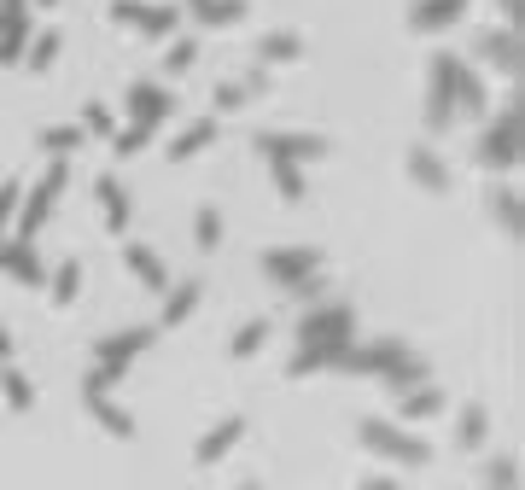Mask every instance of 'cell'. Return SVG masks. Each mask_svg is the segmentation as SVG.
I'll return each instance as SVG.
<instances>
[{
  "mask_svg": "<svg viewBox=\"0 0 525 490\" xmlns=\"http://www.w3.org/2000/svg\"><path fill=\"white\" fill-rule=\"evenodd\" d=\"M47 286H53V310H70V304H76V292H82V263L65 257V263L47 275Z\"/></svg>",
  "mask_w": 525,
  "mask_h": 490,
  "instance_id": "29",
  "label": "cell"
},
{
  "mask_svg": "<svg viewBox=\"0 0 525 490\" xmlns=\"http://www.w3.org/2000/svg\"><path fill=\"white\" fill-rule=\"evenodd\" d=\"M292 298H304V304H315V298H327V280L321 275H310V280H298V286H286Z\"/></svg>",
  "mask_w": 525,
  "mask_h": 490,
  "instance_id": "40",
  "label": "cell"
},
{
  "mask_svg": "<svg viewBox=\"0 0 525 490\" xmlns=\"http://www.w3.org/2000/svg\"><path fill=\"white\" fill-rule=\"evenodd\" d=\"M216 135H222V117H199V123H187V129L170 140V164H187V158H193V152H205Z\"/></svg>",
  "mask_w": 525,
  "mask_h": 490,
  "instance_id": "20",
  "label": "cell"
},
{
  "mask_svg": "<svg viewBox=\"0 0 525 490\" xmlns=\"http://www.w3.org/2000/svg\"><path fill=\"white\" fill-rule=\"evenodd\" d=\"M490 210H496V222H502L508 234H520V193H514L508 181H502V187L490 193Z\"/></svg>",
  "mask_w": 525,
  "mask_h": 490,
  "instance_id": "36",
  "label": "cell"
},
{
  "mask_svg": "<svg viewBox=\"0 0 525 490\" xmlns=\"http://www.w3.org/2000/svg\"><path fill=\"white\" fill-rule=\"evenodd\" d=\"M199 59V41L193 35H175L170 41V59H164V76H187V65Z\"/></svg>",
  "mask_w": 525,
  "mask_h": 490,
  "instance_id": "38",
  "label": "cell"
},
{
  "mask_svg": "<svg viewBox=\"0 0 525 490\" xmlns=\"http://www.w3.org/2000/svg\"><path fill=\"white\" fill-rule=\"evenodd\" d=\"M403 164H409V181H415V187H426V193H450V164H444L432 146H409Z\"/></svg>",
  "mask_w": 525,
  "mask_h": 490,
  "instance_id": "17",
  "label": "cell"
},
{
  "mask_svg": "<svg viewBox=\"0 0 525 490\" xmlns=\"http://www.w3.org/2000/svg\"><path fill=\"white\" fill-rule=\"evenodd\" d=\"M170 111H175V94L164 88V82H146V76L129 82V129H117V140H111V146H117V158H135L140 146L164 129V117H170Z\"/></svg>",
  "mask_w": 525,
  "mask_h": 490,
  "instance_id": "1",
  "label": "cell"
},
{
  "mask_svg": "<svg viewBox=\"0 0 525 490\" xmlns=\"http://www.w3.org/2000/svg\"><path fill=\"white\" fill-rule=\"evenodd\" d=\"M251 146H257V158H269V164L280 158V164H298V170L333 152V140L327 135H304V129H257Z\"/></svg>",
  "mask_w": 525,
  "mask_h": 490,
  "instance_id": "5",
  "label": "cell"
},
{
  "mask_svg": "<svg viewBox=\"0 0 525 490\" xmlns=\"http://www.w3.org/2000/svg\"><path fill=\"white\" fill-rule=\"evenodd\" d=\"M380 380L391 385V391H409V385H426V380H432V368H426V356H420V350H403V356L385 368Z\"/></svg>",
  "mask_w": 525,
  "mask_h": 490,
  "instance_id": "25",
  "label": "cell"
},
{
  "mask_svg": "<svg viewBox=\"0 0 525 490\" xmlns=\"http://www.w3.org/2000/svg\"><path fill=\"white\" fill-rule=\"evenodd\" d=\"M123 263H129V275L146 280L152 292H170V286H175L170 269H164V257H158V251H152L146 240H129V245H123Z\"/></svg>",
  "mask_w": 525,
  "mask_h": 490,
  "instance_id": "15",
  "label": "cell"
},
{
  "mask_svg": "<svg viewBox=\"0 0 525 490\" xmlns=\"http://www.w3.org/2000/svg\"><path fill=\"white\" fill-rule=\"evenodd\" d=\"M269 333H275V321H269V315H257V321H245L240 333H234V356H257V350L269 345Z\"/></svg>",
  "mask_w": 525,
  "mask_h": 490,
  "instance_id": "31",
  "label": "cell"
},
{
  "mask_svg": "<svg viewBox=\"0 0 525 490\" xmlns=\"http://www.w3.org/2000/svg\"><path fill=\"white\" fill-rule=\"evenodd\" d=\"M350 339H321V345H298V356L286 362V374L292 380H310V374H321V368H339L345 362Z\"/></svg>",
  "mask_w": 525,
  "mask_h": 490,
  "instance_id": "13",
  "label": "cell"
},
{
  "mask_svg": "<svg viewBox=\"0 0 525 490\" xmlns=\"http://www.w3.org/2000/svg\"><path fill=\"white\" fill-rule=\"evenodd\" d=\"M193 240L205 245V251H216V245H222V210H216V205H199V210H193Z\"/></svg>",
  "mask_w": 525,
  "mask_h": 490,
  "instance_id": "34",
  "label": "cell"
},
{
  "mask_svg": "<svg viewBox=\"0 0 525 490\" xmlns=\"http://www.w3.org/2000/svg\"><path fill=\"white\" fill-rule=\"evenodd\" d=\"M187 6H193L199 24H216V30H228V24H245V18H251V0H187Z\"/></svg>",
  "mask_w": 525,
  "mask_h": 490,
  "instance_id": "23",
  "label": "cell"
},
{
  "mask_svg": "<svg viewBox=\"0 0 525 490\" xmlns=\"http://www.w3.org/2000/svg\"><path fill=\"white\" fill-rule=\"evenodd\" d=\"M53 59H59V30H35V35H30V47H24V65L41 76V70L53 65Z\"/></svg>",
  "mask_w": 525,
  "mask_h": 490,
  "instance_id": "32",
  "label": "cell"
},
{
  "mask_svg": "<svg viewBox=\"0 0 525 490\" xmlns=\"http://www.w3.org/2000/svg\"><path fill=\"white\" fill-rule=\"evenodd\" d=\"M240 438H245V415H222V420H216V426L205 432V438H199L193 461H199V467H216V461H222V455L234 450Z\"/></svg>",
  "mask_w": 525,
  "mask_h": 490,
  "instance_id": "14",
  "label": "cell"
},
{
  "mask_svg": "<svg viewBox=\"0 0 525 490\" xmlns=\"http://www.w3.org/2000/svg\"><path fill=\"white\" fill-rule=\"evenodd\" d=\"M473 158H479L485 170H496V175H508L514 164H520V100H508L485 123V129H479V140H473Z\"/></svg>",
  "mask_w": 525,
  "mask_h": 490,
  "instance_id": "3",
  "label": "cell"
},
{
  "mask_svg": "<svg viewBox=\"0 0 525 490\" xmlns=\"http://www.w3.org/2000/svg\"><path fill=\"white\" fill-rule=\"evenodd\" d=\"M0 397L24 415V409H35V385H30V374L18 368V362H0Z\"/></svg>",
  "mask_w": 525,
  "mask_h": 490,
  "instance_id": "27",
  "label": "cell"
},
{
  "mask_svg": "<svg viewBox=\"0 0 525 490\" xmlns=\"http://www.w3.org/2000/svg\"><path fill=\"white\" fill-rule=\"evenodd\" d=\"M321 339H356V304H310L304 321H298V345H321Z\"/></svg>",
  "mask_w": 525,
  "mask_h": 490,
  "instance_id": "8",
  "label": "cell"
},
{
  "mask_svg": "<svg viewBox=\"0 0 525 490\" xmlns=\"http://www.w3.org/2000/svg\"><path fill=\"white\" fill-rule=\"evenodd\" d=\"M356 438H362V450L385 455V461H397V467H426V461H432V444H426L420 432H409V426H391V420H380V415H362V420H356Z\"/></svg>",
  "mask_w": 525,
  "mask_h": 490,
  "instance_id": "2",
  "label": "cell"
},
{
  "mask_svg": "<svg viewBox=\"0 0 525 490\" xmlns=\"http://www.w3.org/2000/svg\"><path fill=\"white\" fill-rule=\"evenodd\" d=\"M304 53V41L292 30H269V35H257V65H286V59H298Z\"/></svg>",
  "mask_w": 525,
  "mask_h": 490,
  "instance_id": "28",
  "label": "cell"
},
{
  "mask_svg": "<svg viewBox=\"0 0 525 490\" xmlns=\"http://www.w3.org/2000/svg\"><path fill=\"white\" fill-rule=\"evenodd\" d=\"M455 444H461V450H485L490 444V409L485 403H467V409L455 415Z\"/></svg>",
  "mask_w": 525,
  "mask_h": 490,
  "instance_id": "22",
  "label": "cell"
},
{
  "mask_svg": "<svg viewBox=\"0 0 525 490\" xmlns=\"http://www.w3.org/2000/svg\"><path fill=\"white\" fill-rule=\"evenodd\" d=\"M455 70H461V53H438L426 65V129L444 135L455 123Z\"/></svg>",
  "mask_w": 525,
  "mask_h": 490,
  "instance_id": "6",
  "label": "cell"
},
{
  "mask_svg": "<svg viewBox=\"0 0 525 490\" xmlns=\"http://www.w3.org/2000/svg\"><path fill=\"white\" fill-rule=\"evenodd\" d=\"M269 181H275V193L280 199H292V205H298V199H304V193H310V187H304V170H298V164H269Z\"/></svg>",
  "mask_w": 525,
  "mask_h": 490,
  "instance_id": "33",
  "label": "cell"
},
{
  "mask_svg": "<svg viewBox=\"0 0 525 490\" xmlns=\"http://www.w3.org/2000/svg\"><path fill=\"white\" fill-rule=\"evenodd\" d=\"M485 485L490 490H520V461H514V455H490L485 461Z\"/></svg>",
  "mask_w": 525,
  "mask_h": 490,
  "instance_id": "35",
  "label": "cell"
},
{
  "mask_svg": "<svg viewBox=\"0 0 525 490\" xmlns=\"http://www.w3.org/2000/svg\"><path fill=\"white\" fill-rule=\"evenodd\" d=\"M199 298H205V286L199 280H181L164 292V315H158V327H175V321H187V315L199 310Z\"/></svg>",
  "mask_w": 525,
  "mask_h": 490,
  "instance_id": "24",
  "label": "cell"
},
{
  "mask_svg": "<svg viewBox=\"0 0 525 490\" xmlns=\"http://www.w3.org/2000/svg\"><path fill=\"white\" fill-rule=\"evenodd\" d=\"M473 53L490 59L502 76H514V70H520V35H514V24H490V30L473 35Z\"/></svg>",
  "mask_w": 525,
  "mask_h": 490,
  "instance_id": "11",
  "label": "cell"
},
{
  "mask_svg": "<svg viewBox=\"0 0 525 490\" xmlns=\"http://www.w3.org/2000/svg\"><path fill=\"white\" fill-rule=\"evenodd\" d=\"M65 181H70V158H53V164H47V175H41L30 193H24L18 222H12V228H18L12 240H30L35 245V234L47 228V216H53V205H59V193H65Z\"/></svg>",
  "mask_w": 525,
  "mask_h": 490,
  "instance_id": "4",
  "label": "cell"
},
{
  "mask_svg": "<svg viewBox=\"0 0 525 490\" xmlns=\"http://www.w3.org/2000/svg\"><path fill=\"white\" fill-rule=\"evenodd\" d=\"M485 105H490L485 76L473 70V59H461V70H455V117H461V111H467V117H485Z\"/></svg>",
  "mask_w": 525,
  "mask_h": 490,
  "instance_id": "19",
  "label": "cell"
},
{
  "mask_svg": "<svg viewBox=\"0 0 525 490\" xmlns=\"http://www.w3.org/2000/svg\"><path fill=\"white\" fill-rule=\"evenodd\" d=\"M94 205H100L111 234H129V216H135V210H129V193H123L117 175H100V181H94Z\"/></svg>",
  "mask_w": 525,
  "mask_h": 490,
  "instance_id": "16",
  "label": "cell"
},
{
  "mask_svg": "<svg viewBox=\"0 0 525 490\" xmlns=\"http://www.w3.org/2000/svg\"><path fill=\"white\" fill-rule=\"evenodd\" d=\"M240 490H263V485H240Z\"/></svg>",
  "mask_w": 525,
  "mask_h": 490,
  "instance_id": "44",
  "label": "cell"
},
{
  "mask_svg": "<svg viewBox=\"0 0 525 490\" xmlns=\"http://www.w3.org/2000/svg\"><path fill=\"white\" fill-rule=\"evenodd\" d=\"M111 18L117 24H129L135 35H146V41H164V35H175V6H158V0H117L111 6Z\"/></svg>",
  "mask_w": 525,
  "mask_h": 490,
  "instance_id": "9",
  "label": "cell"
},
{
  "mask_svg": "<svg viewBox=\"0 0 525 490\" xmlns=\"http://www.w3.org/2000/svg\"><path fill=\"white\" fill-rule=\"evenodd\" d=\"M438 409H444V391H438L432 380H426V385H409V391H397V415L409 420V426H415V420H432Z\"/></svg>",
  "mask_w": 525,
  "mask_h": 490,
  "instance_id": "21",
  "label": "cell"
},
{
  "mask_svg": "<svg viewBox=\"0 0 525 490\" xmlns=\"http://www.w3.org/2000/svg\"><path fill=\"white\" fill-rule=\"evenodd\" d=\"M82 409H88V415L100 420V426L111 432V438H135V415H129V409H117L111 397H82Z\"/></svg>",
  "mask_w": 525,
  "mask_h": 490,
  "instance_id": "26",
  "label": "cell"
},
{
  "mask_svg": "<svg viewBox=\"0 0 525 490\" xmlns=\"http://www.w3.org/2000/svg\"><path fill=\"white\" fill-rule=\"evenodd\" d=\"M76 129H82V140H117V111H111L105 100H88Z\"/></svg>",
  "mask_w": 525,
  "mask_h": 490,
  "instance_id": "30",
  "label": "cell"
},
{
  "mask_svg": "<svg viewBox=\"0 0 525 490\" xmlns=\"http://www.w3.org/2000/svg\"><path fill=\"white\" fill-rule=\"evenodd\" d=\"M0 275H12L18 286H47V263L30 240H0Z\"/></svg>",
  "mask_w": 525,
  "mask_h": 490,
  "instance_id": "12",
  "label": "cell"
},
{
  "mask_svg": "<svg viewBox=\"0 0 525 490\" xmlns=\"http://www.w3.org/2000/svg\"><path fill=\"white\" fill-rule=\"evenodd\" d=\"M263 275L280 280V286H298V280L321 275V251L315 245H269L263 251Z\"/></svg>",
  "mask_w": 525,
  "mask_h": 490,
  "instance_id": "10",
  "label": "cell"
},
{
  "mask_svg": "<svg viewBox=\"0 0 525 490\" xmlns=\"http://www.w3.org/2000/svg\"><path fill=\"white\" fill-rule=\"evenodd\" d=\"M496 6H502V18H508V24L520 18V0H496ZM514 30H520V24H514Z\"/></svg>",
  "mask_w": 525,
  "mask_h": 490,
  "instance_id": "42",
  "label": "cell"
},
{
  "mask_svg": "<svg viewBox=\"0 0 525 490\" xmlns=\"http://www.w3.org/2000/svg\"><path fill=\"white\" fill-rule=\"evenodd\" d=\"M12 350H18L12 345V327H0V362H12Z\"/></svg>",
  "mask_w": 525,
  "mask_h": 490,
  "instance_id": "41",
  "label": "cell"
},
{
  "mask_svg": "<svg viewBox=\"0 0 525 490\" xmlns=\"http://www.w3.org/2000/svg\"><path fill=\"white\" fill-rule=\"evenodd\" d=\"M362 490H397V485H391V479L380 473V479H362Z\"/></svg>",
  "mask_w": 525,
  "mask_h": 490,
  "instance_id": "43",
  "label": "cell"
},
{
  "mask_svg": "<svg viewBox=\"0 0 525 490\" xmlns=\"http://www.w3.org/2000/svg\"><path fill=\"white\" fill-rule=\"evenodd\" d=\"M158 345V327L152 321H140V327H123V333H105L100 345H94V368H111V374H129L135 368L140 350Z\"/></svg>",
  "mask_w": 525,
  "mask_h": 490,
  "instance_id": "7",
  "label": "cell"
},
{
  "mask_svg": "<svg viewBox=\"0 0 525 490\" xmlns=\"http://www.w3.org/2000/svg\"><path fill=\"white\" fill-rule=\"evenodd\" d=\"M461 12H467V0H415L409 6V30H450V24H461Z\"/></svg>",
  "mask_w": 525,
  "mask_h": 490,
  "instance_id": "18",
  "label": "cell"
},
{
  "mask_svg": "<svg viewBox=\"0 0 525 490\" xmlns=\"http://www.w3.org/2000/svg\"><path fill=\"white\" fill-rule=\"evenodd\" d=\"M82 146V129L76 123H59V129H41V152H53V158H70Z\"/></svg>",
  "mask_w": 525,
  "mask_h": 490,
  "instance_id": "37",
  "label": "cell"
},
{
  "mask_svg": "<svg viewBox=\"0 0 525 490\" xmlns=\"http://www.w3.org/2000/svg\"><path fill=\"white\" fill-rule=\"evenodd\" d=\"M41 6H53V0H41Z\"/></svg>",
  "mask_w": 525,
  "mask_h": 490,
  "instance_id": "45",
  "label": "cell"
},
{
  "mask_svg": "<svg viewBox=\"0 0 525 490\" xmlns=\"http://www.w3.org/2000/svg\"><path fill=\"white\" fill-rule=\"evenodd\" d=\"M234 105H245V88H240V76H228V82L216 88V111H234Z\"/></svg>",
  "mask_w": 525,
  "mask_h": 490,
  "instance_id": "39",
  "label": "cell"
}]
</instances>
